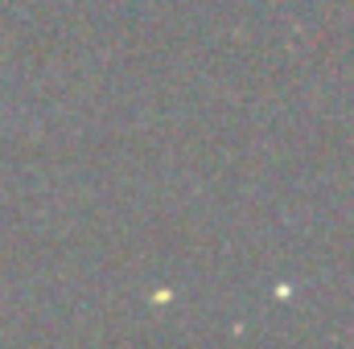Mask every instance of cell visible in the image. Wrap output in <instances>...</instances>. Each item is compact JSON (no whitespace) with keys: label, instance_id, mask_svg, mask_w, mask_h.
Masks as SVG:
<instances>
[]
</instances>
